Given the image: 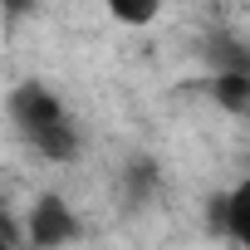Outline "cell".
Returning <instances> with one entry per match:
<instances>
[{"mask_svg": "<svg viewBox=\"0 0 250 250\" xmlns=\"http://www.w3.org/2000/svg\"><path fill=\"white\" fill-rule=\"evenodd\" d=\"M103 5H108V15H113L118 25H128V30H143V25H152V20H157L162 0H103Z\"/></svg>", "mask_w": 250, "mask_h": 250, "instance_id": "8992f818", "label": "cell"}, {"mask_svg": "<svg viewBox=\"0 0 250 250\" xmlns=\"http://www.w3.org/2000/svg\"><path fill=\"white\" fill-rule=\"evenodd\" d=\"M10 118H15V128L30 138V133H40V128H49V123L64 118V103H59L44 83H20V88L10 93Z\"/></svg>", "mask_w": 250, "mask_h": 250, "instance_id": "7a4b0ae2", "label": "cell"}, {"mask_svg": "<svg viewBox=\"0 0 250 250\" xmlns=\"http://www.w3.org/2000/svg\"><path fill=\"white\" fill-rule=\"evenodd\" d=\"M211 98L226 113H250V69H221L211 79Z\"/></svg>", "mask_w": 250, "mask_h": 250, "instance_id": "5b68a950", "label": "cell"}, {"mask_svg": "<svg viewBox=\"0 0 250 250\" xmlns=\"http://www.w3.org/2000/svg\"><path fill=\"white\" fill-rule=\"evenodd\" d=\"M30 245L35 250H54V245H69V240H79V221H74V211L64 206V196H54V191H44L35 206H30Z\"/></svg>", "mask_w": 250, "mask_h": 250, "instance_id": "6da1fadb", "label": "cell"}, {"mask_svg": "<svg viewBox=\"0 0 250 250\" xmlns=\"http://www.w3.org/2000/svg\"><path fill=\"white\" fill-rule=\"evenodd\" d=\"M30 143H35V152L49 157V162H74V157H79V128H69V118H59V123H49V128L30 133Z\"/></svg>", "mask_w": 250, "mask_h": 250, "instance_id": "277c9868", "label": "cell"}, {"mask_svg": "<svg viewBox=\"0 0 250 250\" xmlns=\"http://www.w3.org/2000/svg\"><path fill=\"white\" fill-rule=\"evenodd\" d=\"M0 5H5V15H10V25H15V20H25V15L40 5V0H0Z\"/></svg>", "mask_w": 250, "mask_h": 250, "instance_id": "ba28073f", "label": "cell"}, {"mask_svg": "<svg viewBox=\"0 0 250 250\" xmlns=\"http://www.w3.org/2000/svg\"><path fill=\"white\" fill-rule=\"evenodd\" d=\"M211 216H216V226H221L230 240L250 245V182H240L235 191H226V196L211 206Z\"/></svg>", "mask_w": 250, "mask_h": 250, "instance_id": "3957f363", "label": "cell"}, {"mask_svg": "<svg viewBox=\"0 0 250 250\" xmlns=\"http://www.w3.org/2000/svg\"><path fill=\"white\" fill-rule=\"evenodd\" d=\"M128 191H133V201H147V196L157 191V172H152L147 162H138V167L128 172Z\"/></svg>", "mask_w": 250, "mask_h": 250, "instance_id": "52a82bcc", "label": "cell"}]
</instances>
